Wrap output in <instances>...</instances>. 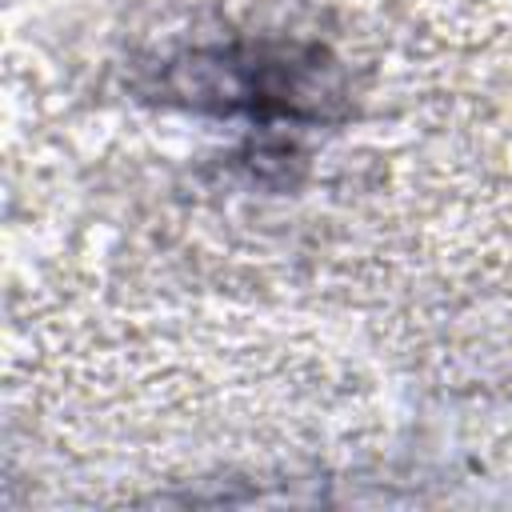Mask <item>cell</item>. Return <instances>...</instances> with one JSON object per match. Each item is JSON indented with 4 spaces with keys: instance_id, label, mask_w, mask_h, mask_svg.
Here are the masks:
<instances>
[{
    "instance_id": "6da1fadb",
    "label": "cell",
    "mask_w": 512,
    "mask_h": 512,
    "mask_svg": "<svg viewBox=\"0 0 512 512\" xmlns=\"http://www.w3.org/2000/svg\"><path fill=\"white\" fill-rule=\"evenodd\" d=\"M192 68L208 72L204 84L188 88L196 100L212 96L224 112H248L260 124L328 120L340 100L336 64L316 44H252L244 52H212L208 60L196 56Z\"/></svg>"
}]
</instances>
